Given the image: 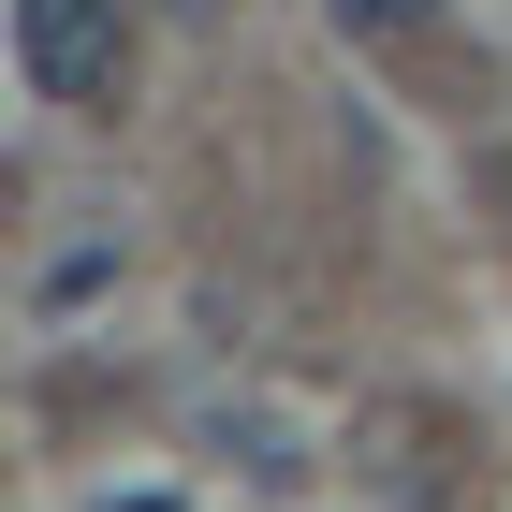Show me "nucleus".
<instances>
[{
  "instance_id": "1",
  "label": "nucleus",
  "mask_w": 512,
  "mask_h": 512,
  "mask_svg": "<svg viewBox=\"0 0 512 512\" xmlns=\"http://www.w3.org/2000/svg\"><path fill=\"white\" fill-rule=\"evenodd\" d=\"M15 74L59 118H103L132 74V0H15Z\"/></svg>"
},
{
  "instance_id": "2",
  "label": "nucleus",
  "mask_w": 512,
  "mask_h": 512,
  "mask_svg": "<svg viewBox=\"0 0 512 512\" xmlns=\"http://www.w3.org/2000/svg\"><path fill=\"white\" fill-rule=\"evenodd\" d=\"M322 15H337V30H352V44H410V30H425V15H439V0H322Z\"/></svg>"
},
{
  "instance_id": "3",
  "label": "nucleus",
  "mask_w": 512,
  "mask_h": 512,
  "mask_svg": "<svg viewBox=\"0 0 512 512\" xmlns=\"http://www.w3.org/2000/svg\"><path fill=\"white\" fill-rule=\"evenodd\" d=\"M103 512H176V498H103Z\"/></svg>"
}]
</instances>
